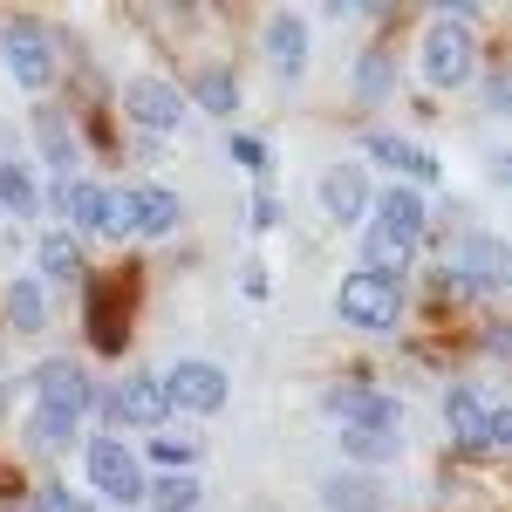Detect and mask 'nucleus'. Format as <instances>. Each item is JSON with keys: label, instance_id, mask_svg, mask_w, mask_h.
Listing matches in <instances>:
<instances>
[{"label": "nucleus", "instance_id": "nucleus-1", "mask_svg": "<svg viewBox=\"0 0 512 512\" xmlns=\"http://www.w3.org/2000/svg\"><path fill=\"white\" fill-rule=\"evenodd\" d=\"M335 315L349 321L355 335H390L403 321V280L376 274V267H349L335 287Z\"/></svg>", "mask_w": 512, "mask_h": 512}, {"label": "nucleus", "instance_id": "nucleus-2", "mask_svg": "<svg viewBox=\"0 0 512 512\" xmlns=\"http://www.w3.org/2000/svg\"><path fill=\"white\" fill-rule=\"evenodd\" d=\"M82 472H89V485L110 499V506H144V485H151V472H144V458H137V444H123V437H82Z\"/></svg>", "mask_w": 512, "mask_h": 512}, {"label": "nucleus", "instance_id": "nucleus-3", "mask_svg": "<svg viewBox=\"0 0 512 512\" xmlns=\"http://www.w3.org/2000/svg\"><path fill=\"white\" fill-rule=\"evenodd\" d=\"M417 55H424V82L431 89H465L478 76V28H465L458 14H437L424 41H417Z\"/></svg>", "mask_w": 512, "mask_h": 512}, {"label": "nucleus", "instance_id": "nucleus-4", "mask_svg": "<svg viewBox=\"0 0 512 512\" xmlns=\"http://www.w3.org/2000/svg\"><path fill=\"white\" fill-rule=\"evenodd\" d=\"M444 424H451V437H458L465 458H499L512 444V417L506 410H485L472 383H451V390H444Z\"/></svg>", "mask_w": 512, "mask_h": 512}, {"label": "nucleus", "instance_id": "nucleus-5", "mask_svg": "<svg viewBox=\"0 0 512 512\" xmlns=\"http://www.w3.org/2000/svg\"><path fill=\"white\" fill-rule=\"evenodd\" d=\"M96 410H103V424H110V437H123V431H158L164 417H171V403H164L158 376H144V369H130L123 383H110V390H96Z\"/></svg>", "mask_w": 512, "mask_h": 512}, {"label": "nucleus", "instance_id": "nucleus-6", "mask_svg": "<svg viewBox=\"0 0 512 512\" xmlns=\"http://www.w3.org/2000/svg\"><path fill=\"white\" fill-rule=\"evenodd\" d=\"M28 390H35V410H55V417H89L96 410V383H89V369H82L76 355H48L28 369Z\"/></svg>", "mask_w": 512, "mask_h": 512}, {"label": "nucleus", "instance_id": "nucleus-7", "mask_svg": "<svg viewBox=\"0 0 512 512\" xmlns=\"http://www.w3.org/2000/svg\"><path fill=\"white\" fill-rule=\"evenodd\" d=\"M158 390H164L171 410H185V417H212V410H226L233 383H226V369H219V362L185 355V362H171V369L158 376Z\"/></svg>", "mask_w": 512, "mask_h": 512}, {"label": "nucleus", "instance_id": "nucleus-8", "mask_svg": "<svg viewBox=\"0 0 512 512\" xmlns=\"http://www.w3.org/2000/svg\"><path fill=\"white\" fill-rule=\"evenodd\" d=\"M0 55H7V76L21 82V89H48L55 82V35L41 28L35 14H14L0 28Z\"/></svg>", "mask_w": 512, "mask_h": 512}, {"label": "nucleus", "instance_id": "nucleus-9", "mask_svg": "<svg viewBox=\"0 0 512 512\" xmlns=\"http://www.w3.org/2000/svg\"><path fill=\"white\" fill-rule=\"evenodd\" d=\"M369 233L383 239V246H403V253H417V239L431 233V205L424 192H410V185H383V192L369 198Z\"/></svg>", "mask_w": 512, "mask_h": 512}, {"label": "nucleus", "instance_id": "nucleus-10", "mask_svg": "<svg viewBox=\"0 0 512 512\" xmlns=\"http://www.w3.org/2000/svg\"><path fill=\"white\" fill-rule=\"evenodd\" d=\"M451 287H472V294H499L512 280V260L506 246H499V233H485V226H472V233L458 239V253H451Z\"/></svg>", "mask_w": 512, "mask_h": 512}, {"label": "nucleus", "instance_id": "nucleus-11", "mask_svg": "<svg viewBox=\"0 0 512 512\" xmlns=\"http://www.w3.org/2000/svg\"><path fill=\"white\" fill-rule=\"evenodd\" d=\"M123 117L151 137H171V130H185V89L164 76H130L123 82Z\"/></svg>", "mask_w": 512, "mask_h": 512}, {"label": "nucleus", "instance_id": "nucleus-12", "mask_svg": "<svg viewBox=\"0 0 512 512\" xmlns=\"http://www.w3.org/2000/svg\"><path fill=\"white\" fill-rule=\"evenodd\" d=\"M117 219H123V233H137V239H171L185 226V198L164 192V185H123Z\"/></svg>", "mask_w": 512, "mask_h": 512}, {"label": "nucleus", "instance_id": "nucleus-13", "mask_svg": "<svg viewBox=\"0 0 512 512\" xmlns=\"http://www.w3.org/2000/svg\"><path fill=\"white\" fill-rule=\"evenodd\" d=\"M328 403V417L342 424V431H390V437H403V403L396 396H383V390H362V383H342V390H328L321 396Z\"/></svg>", "mask_w": 512, "mask_h": 512}, {"label": "nucleus", "instance_id": "nucleus-14", "mask_svg": "<svg viewBox=\"0 0 512 512\" xmlns=\"http://www.w3.org/2000/svg\"><path fill=\"white\" fill-rule=\"evenodd\" d=\"M28 123H35V151H41V164L55 171V185H62V178H82V137H76V123H69V110L41 103Z\"/></svg>", "mask_w": 512, "mask_h": 512}, {"label": "nucleus", "instance_id": "nucleus-15", "mask_svg": "<svg viewBox=\"0 0 512 512\" xmlns=\"http://www.w3.org/2000/svg\"><path fill=\"white\" fill-rule=\"evenodd\" d=\"M369 198H376V185H369L362 164H328V171H321V212H328L335 226L369 219Z\"/></svg>", "mask_w": 512, "mask_h": 512}, {"label": "nucleus", "instance_id": "nucleus-16", "mask_svg": "<svg viewBox=\"0 0 512 512\" xmlns=\"http://www.w3.org/2000/svg\"><path fill=\"white\" fill-rule=\"evenodd\" d=\"M55 219H62V233L76 226V233L110 239V192H103L96 178H62V185H55Z\"/></svg>", "mask_w": 512, "mask_h": 512}, {"label": "nucleus", "instance_id": "nucleus-17", "mask_svg": "<svg viewBox=\"0 0 512 512\" xmlns=\"http://www.w3.org/2000/svg\"><path fill=\"white\" fill-rule=\"evenodd\" d=\"M362 151H369L376 164H390V171H403V185H410V192H424V185L444 178L431 151H424V144H410V137H396V130H369V137H362Z\"/></svg>", "mask_w": 512, "mask_h": 512}, {"label": "nucleus", "instance_id": "nucleus-18", "mask_svg": "<svg viewBox=\"0 0 512 512\" xmlns=\"http://www.w3.org/2000/svg\"><path fill=\"white\" fill-rule=\"evenodd\" d=\"M260 41H267V62H274L280 76H301L308 69V21L301 14H267V28H260Z\"/></svg>", "mask_w": 512, "mask_h": 512}, {"label": "nucleus", "instance_id": "nucleus-19", "mask_svg": "<svg viewBox=\"0 0 512 512\" xmlns=\"http://www.w3.org/2000/svg\"><path fill=\"white\" fill-rule=\"evenodd\" d=\"M0 315H7V328H14V335H41V328H48V287H41L35 274L7 280V294H0Z\"/></svg>", "mask_w": 512, "mask_h": 512}, {"label": "nucleus", "instance_id": "nucleus-20", "mask_svg": "<svg viewBox=\"0 0 512 512\" xmlns=\"http://www.w3.org/2000/svg\"><path fill=\"white\" fill-rule=\"evenodd\" d=\"M321 506L328 512H383V485L369 472H328L321 478Z\"/></svg>", "mask_w": 512, "mask_h": 512}, {"label": "nucleus", "instance_id": "nucleus-21", "mask_svg": "<svg viewBox=\"0 0 512 512\" xmlns=\"http://www.w3.org/2000/svg\"><path fill=\"white\" fill-rule=\"evenodd\" d=\"M0 212L21 219V226L41 212V185H35V171H28L21 158H0Z\"/></svg>", "mask_w": 512, "mask_h": 512}, {"label": "nucleus", "instance_id": "nucleus-22", "mask_svg": "<svg viewBox=\"0 0 512 512\" xmlns=\"http://www.w3.org/2000/svg\"><path fill=\"white\" fill-rule=\"evenodd\" d=\"M89 274V267H82V239L76 233H62V226H55V233H41V287H48V280H69V287H76V280Z\"/></svg>", "mask_w": 512, "mask_h": 512}, {"label": "nucleus", "instance_id": "nucleus-23", "mask_svg": "<svg viewBox=\"0 0 512 512\" xmlns=\"http://www.w3.org/2000/svg\"><path fill=\"white\" fill-rule=\"evenodd\" d=\"M192 96L212 110V117H233V110H239V76H233V62H198Z\"/></svg>", "mask_w": 512, "mask_h": 512}, {"label": "nucleus", "instance_id": "nucleus-24", "mask_svg": "<svg viewBox=\"0 0 512 512\" xmlns=\"http://www.w3.org/2000/svg\"><path fill=\"white\" fill-rule=\"evenodd\" d=\"M144 506H158V512H198V506H205V485H198L192 472H158L151 485H144Z\"/></svg>", "mask_w": 512, "mask_h": 512}, {"label": "nucleus", "instance_id": "nucleus-25", "mask_svg": "<svg viewBox=\"0 0 512 512\" xmlns=\"http://www.w3.org/2000/svg\"><path fill=\"white\" fill-rule=\"evenodd\" d=\"M28 444H35V451H48V458H62V451H76L82 444V424L76 417H55V410H28Z\"/></svg>", "mask_w": 512, "mask_h": 512}, {"label": "nucleus", "instance_id": "nucleus-26", "mask_svg": "<svg viewBox=\"0 0 512 512\" xmlns=\"http://www.w3.org/2000/svg\"><path fill=\"white\" fill-rule=\"evenodd\" d=\"M342 458H349V472H362V465H396V458H403V437H390V431H342Z\"/></svg>", "mask_w": 512, "mask_h": 512}, {"label": "nucleus", "instance_id": "nucleus-27", "mask_svg": "<svg viewBox=\"0 0 512 512\" xmlns=\"http://www.w3.org/2000/svg\"><path fill=\"white\" fill-rule=\"evenodd\" d=\"M349 82H355V103H383V96L396 89V62L383 55V48H369V55H355Z\"/></svg>", "mask_w": 512, "mask_h": 512}, {"label": "nucleus", "instance_id": "nucleus-28", "mask_svg": "<svg viewBox=\"0 0 512 512\" xmlns=\"http://www.w3.org/2000/svg\"><path fill=\"white\" fill-rule=\"evenodd\" d=\"M198 451H205V444H198L192 431H158V437H151V458H158L164 472H192Z\"/></svg>", "mask_w": 512, "mask_h": 512}, {"label": "nucleus", "instance_id": "nucleus-29", "mask_svg": "<svg viewBox=\"0 0 512 512\" xmlns=\"http://www.w3.org/2000/svg\"><path fill=\"white\" fill-rule=\"evenodd\" d=\"M89 342H96L103 355L123 349V321H117V308H110L103 294H89Z\"/></svg>", "mask_w": 512, "mask_h": 512}, {"label": "nucleus", "instance_id": "nucleus-30", "mask_svg": "<svg viewBox=\"0 0 512 512\" xmlns=\"http://www.w3.org/2000/svg\"><path fill=\"white\" fill-rule=\"evenodd\" d=\"M226 151H233V164H246V171H253L260 185L274 178V158H267V144H260L253 130H233V137H226Z\"/></svg>", "mask_w": 512, "mask_h": 512}, {"label": "nucleus", "instance_id": "nucleus-31", "mask_svg": "<svg viewBox=\"0 0 512 512\" xmlns=\"http://www.w3.org/2000/svg\"><path fill=\"white\" fill-rule=\"evenodd\" d=\"M28 512H96V506H89V499H76L69 485H41V492H35V506H28Z\"/></svg>", "mask_w": 512, "mask_h": 512}, {"label": "nucleus", "instance_id": "nucleus-32", "mask_svg": "<svg viewBox=\"0 0 512 512\" xmlns=\"http://www.w3.org/2000/svg\"><path fill=\"white\" fill-rule=\"evenodd\" d=\"M274 226H280V198L260 192V198H253V233H274Z\"/></svg>", "mask_w": 512, "mask_h": 512}]
</instances>
